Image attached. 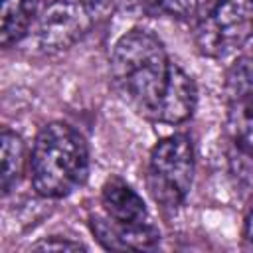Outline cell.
Returning <instances> with one entry per match:
<instances>
[{
  "mask_svg": "<svg viewBox=\"0 0 253 253\" xmlns=\"http://www.w3.org/2000/svg\"><path fill=\"white\" fill-rule=\"evenodd\" d=\"M111 79L125 103L154 123L180 125L194 115V79L170 61L162 42L146 30L119 38L111 55Z\"/></svg>",
  "mask_w": 253,
  "mask_h": 253,
  "instance_id": "1",
  "label": "cell"
},
{
  "mask_svg": "<svg viewBox=\"0 0 253 253\" xmlns=\"http://www.w3.org/2000/svg\"><path fill=\"white\" fill-rule=\"evenodd\" d=\"M89 174V148L77 128L67 123L45 125L32 146L30 180L42 198L57 200L77 190Z\"/></svg>",
  "mask_w": 253,
  "mask_h": 253,
  "instance_id": "2",
  "label": "cell"
},
{
  "mask_svg": "<svg viewBox=\"0 0 253 253\" xmlns=\"http://www.w3.org/2000/svg\"><path fill=\"white\" fill-rule=\"evenodd\" d=\"M253 36V0H202L194 16V42L208 57H225Z\"/></svg>",
  "mask_w": 253,
  "mask_h": 253,
  "instance_id": "3",
  "label": "cell"
},
{
  "mask_svg": "<svg viewBox=\"0 0 253 253\" xmlns=\"http://www.w3.org/2000/svg\"><path fill=\"white\" fill-rule=\"evenodd\" d=\"M111 14L109 0H51L38 18V47L43 53L69 49Z\"/></svg>",
  "mask_w": 253,
  "mask_h": 253,
  "instance_id": "4",
  "label": "cell"
},
{
  "mask_svg": "<svg viewBox=\"0 0 253 253\" xmlns=\"http://www.w3.org/2000/svg\"><path fill=\"white\" fill-rule=\"evenodd\" d=\"M194 180V146L186 134H170L162 138L148 158L146 186L156 204L166 210L178 208Z\"/></svg>",
  "mask_w": 253,
  "mask_h": 253,
  "instance_id": "5",
  "label": "cell"
},
{
  "mask_svg": "<svg viewBox=\"0 0 253 253\" xmlns=\"http://www.w3.org/2000/svg\"><path fill=\"white\" fill-rule=\"evenodd\" d=\"M91 231L105 249L126 251V249H150L160 241V231L152 221L125 225L117 223L107 215H91Z\"/></svg>",
  "mask_w": 253,
  "mask_h": 253,
  "instance_id": "6",
  "label": "cell"
},
{
  "mask_svg": "<svg viewBox=\"0 0 253 253\" xmlns=\"http://www.w3.org/2000/svg\"><path fill=\"white\" fill-rule=\"evenodd\" d=\"M101 206L105 215L117 223L134 225L150 221L144 200L119 176H111L101 190Z\"/></svg>",
  "mask_w": 253,
  "mask_h": 253,
  "instance_id": "7",
  "label": "cell"
},
{
  "mask_svg": "<svg viewBox=\"0 0 253 253\" xmlns=\"http://www.w3.org/2000/svg\"><path fill=\"white\" fill-rule=\"evenodd\" d=\"M40 0H2L0 10V43L8 47L18 42L30 28Z\"/></svg>",
  "mask_w": 253,
  "mask_h": 253,
  "instance_id": "8",
  "label": "cell"
},
{
  "mask_svg": "<svg viewBox=\"0 0 253 253\" xmlns=\"http://www.w3.org/2000/svg\"><path fill=\"white\" fill-rule=\"evenodd\" d=\"M24 168V142L20 134L4 128L0 134V188L2 194H10V190L18 184Z\"/></svg>",
  "mask_w": 253,
  "mask_h": 253,
  "instance_id": "9",
  "label": "cell"
},
{
  "mask_svg": "<svg viewBox=\"0 0 253 253\" xmlns=\"http://www.w3.org/2000/svg\"><path fill=\"white\" fill-rule=\"evenodd\" d=\"M227 132L235 146L253 154V101H233L227 113Z\"/></svg>",
  "mask_w": 253,
  "mask_h": 253,
  "instance_id": "10",
  "label": "cell"
},
{
  "mask_svg": "<svg viewBox=\"0 0 253 253\" xmlns=\"http://www.w3.org/2000/svg\"><path fill=\"white\" fill-rule=\"evenodd\" d=\"M225 91L231 101H253V53L241 55L227 69Z\"/></svg>",
  "mask_w": 253,
  "mask_h": 253,
  "instance_id": "11",
  "label": "cell"
},
{
  "mask_svg": "<svg viewBox=\"0 0 253 253\" xmlns=\"http://www.w3.org/2000/svg\"><path fill=\"white\" fill-rule=\"evenodd\" d=\"M136 6L154 18H172V20H194L200 0H134Z\"/></svg>",
  "mask_w": 253,
  "mask_h": 253,
  "instance_id": "12",
  "label": "cell"
},
{
  "mask_svg": "<svg viewBox=\"0 0 253 253\" xmlns=\"http://www.w3.org/2000/svg\"><path fill=\"white\" fill-rule=\"evenodd\" d=\"M32 249H36V251H79V249H87V247L77 241H67L61 237H47V239L36 243Z\"/></svg>",
  "mask_w": 253,
  "mask_h": 253,
  "instance_id": "13",
  "label": "cell"
},
{
  "mask_svg": "<svg viewBox=\"0 0 253 253\" xmlns=\"http://www.w3.org/2000/svg\"><path fill=\"white\" fill-rule=\"evenodd\" d=\"M243 239L253 249V208L249 210V213L245 217V223H243Z\"/></svg>",
  "mask_w": 253,
  "mask_h": 253,
  "instance_id": "14",
  "label": "cell"
}]
</instances>
